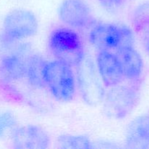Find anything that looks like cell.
I'll return each instance as SVG.
<instances>
[{
    "label": "cell",
    "mask_w": 149,
    "mask_h": 149,
    "mask_svg": "<svg viewBox=\"0 0 149 149\" xmlns=\"http://www.w3.org/2000/svg\"><path fill=\"white\" fill-rule=\"evenodd\" d=\"M48 47L55 59L77 67L85 58L84 44L77 32L69 27H58L50 32Z\"/></svg>",
    "instance_id": "1"
},
{
    "label": "cell",
    "mask_w": 149,
    "mask_h": 149,
    "mask_svg": "<svg viewBox=\"0 0 149 149\" xmlns=\"http://www.w3.org/2000/svg\"><path fill=\"white\" fill-rule=\"evenodd\" d=\"M45 87L56 100L69 102L74 99L77 90L72 66L55 59L47 62L45 69Z\"/></svg>",
    "instance_id": "2"
},
{
    "label": "cell",
    "mask_w": 149,
    "mask_h": 149,
    "mask_svg": "<svg viewBox=\"0 0 149 149\" xmlns=\"http://www.w3.org/2000/svg\"><path fill=\"white\" fill-rule=\"evenodd\" d=\"M88 39L98 50H116L123 47L134 46L133 32L124 25L104 23L93 26Z\"/></svg>",
    "instance_id": "3"
},
{
    "label": "cell",
    "mask_w": 149,
    "mask_h": 149,
    "mask_svg": "<svg viewBox=\"0 0 149 149\" xmlns=\"http://www.w3.org/2000/svg\"><path fill=\"white\" fill-rule=\"evenodd\" d=\"M138 98V88L132 84H119L109 87L102 102L103 111L108 117L111 119H124L132 112Z\"/></svg>",
    "instance_id": "4"
},
{
    "label": "cell",
    "mask_w": 149,
    "mask_h": 149,
    "mask_svg": "<svg viewBox=\"0 0 149 149\" xmlns=\"http://www.w3.org/2000/svg\"><path fill=\"white\" fill-rule=\"evenodd\" d=\"M2 27L1 34L10 46L12 43L34 36L38 31L39 22L33 12L16 9L7 13Z\"/></svg>",
    "instance_id": "5"
},
{
    "label": "cell",
    "mask_w": 149,
    "mask_h": 149,
    "mask_svg": "<svg viewBox=\"0 0 149 149\" xmlns=\"http://www.w3.org/2000/svg\"><path fill=\"white\" fill-rule=\"evenodd\" d=\"M77 87L81 98L90 106H97L104 98V86L97 73L93 60L84 58L77 66Z\"/></svg>",
    "instance_id": "6"
},
{
    "label": "cell",
    "mask_w": 149,
    "mask_h": 149,
    "mask_svg": "<svg viewBox=\"0 0 149 149\" xmlns=\"http://www.w3.org/2000/svg\"><path fill=\"white\" fill-rule=\"evenodd\" d=\"M58 14L61 21L71 29H84L95 23L91 8L84 0H63Z\"/></svg>",
    "instance_id": "7"
},
{
    "label": "cell",
    "mask_w": 149,
    "mask_h": 149,
    "mask_svg": "<svg viewBox=\"0 0 149 149\" xmlns=\"http://www.w3.org/2000/svg\"><path fill=\"white\" fill-rule=\"evenodd\" d=\"M11 141L13 147L19 149H45L50 144L47 132L33 125L16 126L11 131Z\"/></svg>",
    "instance_id": "8"
},
{
    "label": "cell",
    "mask_w": 149,
    "mask_h": 149,
    "mask_svg": "<svg viewBox=\"0 0 149 149\" xmlns=\"http://www.w3.org/2000/svg\"><path fill=\"white\" fill-rule=\"evenodd\" d=\"M96 63L97 73L104 86L111 87L122 82L125 77L116 53L111 50H98Z\"/></svg>",
    "instance_id": "9"
},
{
    "label": "cell",
    "mask_w": 149,
    "mask_h": 149,
    "mask_svg": "<svg viewBox=\"0 0 149 149\" xmlns=\"http://www.w3.org/2000/svg\"><path fill=\"white\" fill-rule=\"evenodd\" d=\"M19 51V47L14 52L5 55L0 61V84L7 86L17 82L25 77L26 59L24 50Z\"/></svg>",
    "instance_id": "10"
},
{
    "label": "cell",
    "mask_w": 149,
    "mask_h": 149,
    "mask_svg": "<svg viewBox=\"0 0 149 149\" xmlns=\"http://www.w3.org/2000/svg\"><path fill=\"white\" fill-rule=\"evenodd\" d=\"M125 79L136 82L141 79L143 70V61L134 46L123 47L116 49Z\"/></svg>",
    "instance_id": "11"
},
{
    "label": "cell",
    "mask_w": 149,
    "mask_h": 149,
    "mask_svg": "<svg viewBox=\"0 0 149 149\" xmlns=\"http://www.w3.org/2000/svg\"><path fill=\"white\" fill-rule=\"evenodd\" d=\"M47 61L38 54L29 55L26 59L25 78L32 87L37 89L45 87V69Z\"/></svg>",
    "instance_id": "12"
},
{
    "label": "cell",
    "mask_w": 149,
    "mask_h": 149,
    "mask_svg": "<svg viewBox=\"0 0 149 149\" xmlns=\"http://www.w3.org/2000/svg\"><path fill=\"white\" fill-rule=\"evenodd\" d=\"M132 26L138 35L149 33V0L141 3L134 10Z\"/></svg>",
    "instance_id": "13"
},
{
    "label": "cell",
    "mask_w": 149,
    "mask_h": 149,
    "mask_svg": "<svg viewBox=\"0 0 149 149\" xmlns=\"http://www.w3.org/2000/svg\"><path fill=\"white\" fill-rule=\"evenodd\" d=\"M58 146L61 148L66 149H90L95 145L86 135L63 134L58 138Z\"/></svg>",
    "instance_id": "14"
},
{
    "label": "cell",
    "mask_w": 149,
    "mask_h": 149,
    "mask_svg": "<svg viewBox=\"0 0 149 149\" xmlns=\"http://www.w3.org/2000/svg\"><path fill=\"white\" fill-rule=\"evenodd\" d=\"M17 126V119L14 114L9 111H0V139L5 137Z\"/></svg>",
    "instance_id": "15"
},
{
    "label": "cell",
    "mask_w": 149,
    "mask_h": 149,
    "mask_svg": "<svg viewBox=\"0 0 149 149\" xmlns=\"http://www.w3.org/2000/svg\"><path fill=\"white\" fill-rule=\"evenodd\" d=\"M100 5L109 13H116L123 4L124 0H98Z\"/></svg>",
    "instance_id": "16"
},
{
    "label": "cell",
    "mask_w": 149,
    "mask_h": 149,
    "mask_svg": "<svg viewBox=\"0 0 149 149\" xmlns=\"http://www.w3.org/2000/svg\"><path fill=\"white\" fill-rule=\"evenodd\" d=\"M147 135H148V141L149 143V115L147 116Z\"/></svg>",
    "instance_id": "17"
}]
</instances>
